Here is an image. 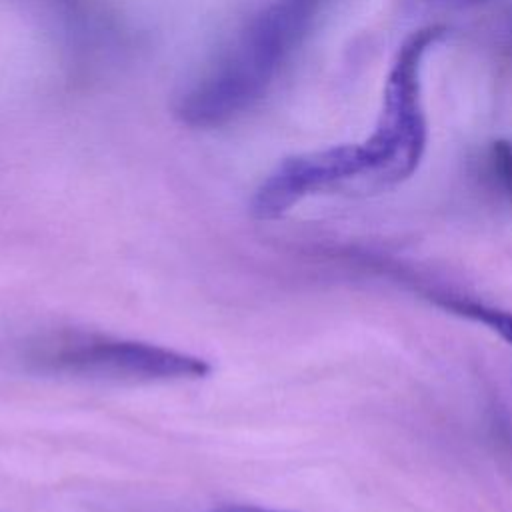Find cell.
Returning <instances> with one entry per match:
<instances>
[{"label": "cell", "mask_w": 512, "mask_h": 512, "mask_svg": "<svg viewBox=\"0 0 512 512\" xmlns=\"http://www.w3.org/2000/svg\"><path fill=\"white\" fill-rule=\"evenodd\" d=\"M320 0H274L252 18L230 52L178 104L190 126H218L252 106L302 40Z\"/></svg>", "instance_id": "cell-1"}, {"label": "cell", "mask_w": 512, "mask_h": 512, "mask_svg": "<svg viewBox=\"0 0 512 512\" xmlns=\"http://www.w3.org/2000/svg\"><path fill=\"white\" fill-rule=\"evenodd\" d=\"M220 512H274V510H264L258 506H226Z\"/></svg>", "instance_id": "cell-7"}, {"label": "cell", "mask_w": 512, "mask_h": 512, "mask_svg": "<svg viewBox=\"0 0 512 512\" xmlns=\"http://www.w3.org/2000/svg\"><path fill=\"white\" fill-rule=\"evenodd\" d=\"M436 2H446V4H454V6H472V4L486 2V0H436Z\"/></svg>", "instance_id": "cell-9"}, {"label": "cell", "mask_w": 512, "mask_h": 512, "mask_svg": "<svg viewBox=\"0 0 512 512\" xmlns=\"http://www.w3.org/2000/svg\"><path fill=\"white\" fill-rule=\"evenodd\" d=\"M446 34L442 24L410 32L390 62L382 104L370 136L360 142L370 166V190L382 192L408 180L420 166L428 124L422 104V66L428 50Z\"/></svg>", "instance_id": "cell-2"}, {"label": "cell", "mask_w": 512, "mask_h": 512, "mask_svg": "<svg viewBox=\"0 0 512 512\" xmlns=\"http://www.w3.org/2000/svg\"><path fill=\"white\" fill-rule=\"evenodd\" d=\"M24 364L36 372L68 378L164 382L204 378L210 364L164 346L84 330H56L24 344Z\"/></svg>", "instance_id": "cell-3"}, {"label": "cell", "mask_w": 512, "mask_h": 512, "mask_svg": "<svg viewBox=\"0 0 512 512\" xmlns=\"http://www.w3.org/2000/svg\"><path fill=\"white\" fill-rule=\"evenodd\" d=\"M504 46H506L508 52H512V16H510V20L504 28Z\"/></svg>", "instance_id": "cell-8"}, {"label": "cell", "mask_w": 512, "mask_h": 512, "mask_svg": "<svg viewBox=\"0 0 512 512\" xmlns=\"http://www.w3.org/2000/svg\"><path fill=\"white\" fill-rule=\"evenodd\" d=\"M430 300H434L436 306H440L442 310L456 314L460 318H466L470 322L482 324L488 330H492L494 334H498L506 344L512 346V312L502 310L498 306H490L466 296H458V294H430Z\"/></svg>", "instance_id": "cell-5"}, {"label": "cell", "mask_w": 512, "mask_h": 512, "mask_svg": "<svg viewBox=\"0 0 512 512\" xmlns=\"http://www.w3.org/2000/svg\"><path fill=\"white\" fill-rule=\"evenodd\" d=\"M344 186L370 192V166L360 142L284 158L258 186L252 214L274 220L310 194Z\"/></svg>", "instance_id": "cell-4"}, {"label": "cell", "mask_w": 512, "mask_h": 512, "mask_svg": "<svg viewBox=\"0 0 512 512\" xmlns=\"http://www.w3.org/2000/svg\"><path fill=\"white\" fill-rule=\"evenodd\" d=\"M486 168L498 190L512 202V142L498 138L486 150Z\"/></svg>", "instance_id": "cell-6"}]
</instances>
